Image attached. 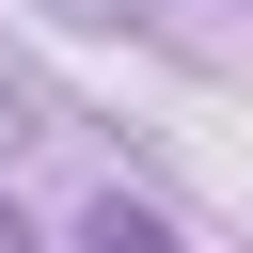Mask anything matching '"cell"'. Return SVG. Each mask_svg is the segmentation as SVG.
I'll return each mask as SVG.
<instances>
[{
    "label": "cell",
    "instance_id": "7a4b0ae2",
    "mask_svg": "<svg viewBox=\"0 0 253 253\" xmlns=\"http://www.w3.org/2000/svg\"><path fill=\"white\" fill-rule=\"evenodd\" d=\"M47 16H79V32H126V16H142V0H47Z\"/></svg>",
    "mask_w": 253,
    "mask_h": 253
},
{
    "label": "cell",
    "instance_id": "3957f363",
    "mask_svg": "<svg viewBox=\"0 0 253 253\" xmlns=\"http://www.w3.org/2000/svg\"><path fill=\"white\" fill-rule=\"evenodd\" d=\"M16 237H32V206H16V190H0V253H16Z\"/></svg>",
    "mask_w": 253,
    "mask_h": 253
},
{
    "label": "cell",
    "instance_id": "6da1fadb",
    "mask_svg": "<svg viewBox=\"0 0 253 253\" xmlns=\"http://www.w3.org/2000/svg\"><path fill=\"white\" fill-rule=\"evenodd\" d=\"M79 237H95V253H158V237H174V221H158V206H126V190H111V206H79Z\"/></svg>",
    "mask_w": 253,
    "mask_h": 253
}]
</instances>
